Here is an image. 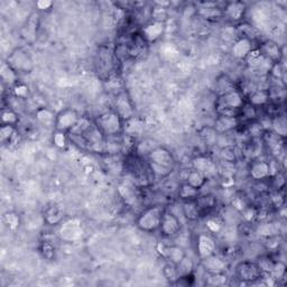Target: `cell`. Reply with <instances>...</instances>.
Returning <instances> with one entry per match:
<instances>
[{
	"label": "cell",
	"mask_w": 287,
	"mask_h": 287,
	"mask_svg": "<svg viewBox=\"0 0 287 287\" xmlns=\"http://www.w3.org/2000/svg\"><path fill=\"white\" fill-rule=\"evenodd\" d=\"M155 178H166L174 172L176 160L170 149L163 146H156L146 156Z\"/></svg>",
	"instance_id": "obj_1"
},
{
	"label": "cell",
	"mask_w": 287,
	"mask_h": 287,
	"mask_svg": "<svg viewBox=\"0 0 287 287\" xmlns=\"http://www.w3.org/2000/svg\"><path fill=\"white\" fill-rule=\"evenodd\" d=\"M126 171L131 175L133 182L140 187L150 186L155 180L148 162L136 153L128 156L126 161Z\"/></svg>",
	"instance_id": "obj_2"
},
{
	"label": "cell",
	"mask_w": 287,
	"mask_h": 287,
	"mask_svg": "<svg viewBox=\"0 0 287 287\" xmlns=\"http://www.w3.org/2000/svg\"><path fill=\"white\" fill-rule=\"evenodd\" d=\"M245 104L246 100L242 92L235 89L216 97L214 110L216 116L239 118L240 110Z\"/></svg>",
	"instance_id": "obj_3"
},
{
	"label": "cell",
	"mask_w": 287,
	"mask_h": 287,
	"mask_svg": "<svg viewBox=\"0 0 287 287\" xmlns=\"http://www.w3.org/2000/svg\"><path fill=\"white\" fill-rule=\"evenodd\" d=\"M93 122L105 138L118 137L124 133V120L113 109L100 113L95 117Z\"/></svg>",
	"instance_id": "obj_4"
},
{
	"label": "cell",
	"mask_w": 287,
	"mask_h": 287,
	"mask_svg": "<svg viewBox=\"0 0 287 287\" xmlns=\"http://www.w3.org/2000/svg\"><path fill=\"white\" fill-rule=\"evenodd\" d=\"M165 212V209L161 205H150L144 209L136 219V227L147 234H153L160 230L162 219Z\"/></svg>",
	"instance_id": "obj_5"
},
{
	"label": "cell",
	"mask_w": 287,
	"mask_h": 287,
	"mask_svg": "<svg viewBox=\"0 0 287 287\" xmlns=\"http://www.w3.org/2000/svg\"><path fill=\"white\" fill-rule=\"evenodd\" d=\"M236 278L240 283L254 284L257 281L264 279V273L261 267L258 266L257 262L254 261H242L237 265L235 268Z\"/></svg>",
	"instance_id": "obj_6"
},
{
	"label": "cell",
	"mask_w": 287,
	"mask_h": 287,
	"mask_svg": "<svg viewBox=\"0 0 287 287\" xmlns=\"http://www.w3.org/2000/svg\"><path fill=\"white\" fill-rule=\"evenodd\" d=\"M6 63L17 73H30L34 70L33 58L23 47H17L10 52Z\"/></svg>",
	"instance_id": "obj_7"
},
{
	"label": "cell",
	"mask_w": 287,
	"mask_h": 287,
	"mask_svg": "<svg viewBox=\"0 0 287 287\" xmlns=\"http://www.w3.org/2000/svg\"><path fill=\"white\" fill-rule=\"evenodd\" d=\"M79 112L72 109V108H66L56 113L55 122H54V129L58 132L70 133L72 129L77 126L80 120Z\"/></svg>",
	"instance_id": "obj_8"
},
{
	"label": "cell",
	"mask_w": 287,
	"mask_h": 287,
	"mask_svg": "<svg viewBox=\"0 0 287 287\" xmlns=\"http://www.w3.org/2000/svg\"><path fill=\"white\" fill-rule=\"evenodd\" d=\"M216 249H218V245H216V241L212 234L203 232V234H199L197 236L196 252L200 261L216 253Z\"/></svg>",
	"instance_id": "obj_9"
},
{
	"label": "cell",
	"mask_w": 287,
	"mask_h": 287,
	"mask_svg": "<svg viewBox=\"0 0 287 287\" xmlns=\"http://www.w3.org/2000/svg\"><path fill=\"white\" fill-rule=\"evenodd\" d=\"M183 229L182 222L177 216L170 212V211L165 210L163 219H162V224L160 227V234L162 237L164 238H174L181 234V231Z\"/></svg>",
	"instance_id": "obj_10"
},
{
	"label": "cell",
	"mask_w": 287,
	"mask_h": 287,
	"mask_svg": "<svg viewBox=\"0 0 287 287\" xmlns=\"http://www.w3.org/2000/svg\"><path fill=\"white\" fill-rule=\"evenodd\" d=\"M115 53L111 52L109 48L101 46L98 53H97V71L100 74H105L109 77L112 72L113 68H115Z\"/></svg>",
	"instance_id": "obj_11"
},
{
	"label": "cell",
	"mask_w": 287,
	"mask_h": 287,
	"mask_svg": "<svg viewBox=\"0 0 287 287\" xmlns=\"http://www.w3.org/2000/svg\"><path fill=\"white\" fill-rule=\"evenodd\" d=\"M113 110L119 113V116L123 119L124 122L135 117V108L133 106L131 97L128 95L126 91L119 92L116 95L115 109Z\"/></svg>",
	"instance_id": "obj_12"
},
{
	"label": "cell",
	"mask_w": 287,
	"mask_h": 287,
	"mask_svg": "<svg viewBox=\"0 0 287 287\" xmlns=\"http://www.w3.org/2000/svg\"><path fill=\"white\" fill-rule=\"evenodd\" d=\"M200 265L204 269L205 274L215 275V274H226L228 270V264L224 258L214 253L205 259L200 261Z\"/></svg>",
	"instance_id": "obj_13"
},
{
	"label": "cell",
	"mask_w": 287,
	"mask_h": 287,
	"mask_svg": "<svg viewBox=\"0 0 287 287\" xmlns=\"http://www.w3.org/2000/svg\"><path fill=\"white\" fill-rule=\"evenodd\" d=\"M249 176L252 181L262 182L272 177V170H270V163L266 161H253L249 165Z\"/></svg>",
	"instance_id": "obj_14"
},
{
	"label": "cell",
	"mask_w": 287,
	"mask_h": 287,
	"mask_svg": "<svg viewBox=\"0 0 287 287\" xmlns=\"http://www.w3.org/2000/svg\"><path fill=\"white\" fill-rule=\"evenodd\" d=\"M165 33V23H161V21H151V23L145 25L142 30H140V35H142L145 42L147 43H155L158 41L162 36Z\"/></svg>",
	"instance_id": "obj_15"
},
{
	"label": "cell",
	"mask_w": 287,
	"mask_h": 287,
	"mask_svg": "<svg viewBox=\"0 0 287 287\" xmlns=\"http://www.w3.org/2000/svg\"><path fill=\"white\" fill-rule=\"evenodd\" d=\"M240 120L237 117H225V116H216L214 123H213V131L222 136V135H227L230 132L235 131L240 126Z\"/></svg>",
	"instance_id": "obj_16"
},
{
	"label": "cell",
	"mask_w": 287,
	"mask_h": 287,
	"mask_svg": "<svg viewBox=\"0 0 287 287\" xmlns=\"http://www.w3.org/2000/svg\"><path fill=\"white\" fill-rule=\"evenodd\" d=\"M258 50L261 51L262 55L272 64L280 63L283 53H281L280 47L276 42L270 40L264 41L261 46H258Z\"/></svg>",
	"instance_id": "obj_17"
},
{
	"label": "cell",
	"mask_w": 287,
	"mask_h": 287,
	"mask_svg": "<svg viewBox=\"0 0 287 287\" xmlns=\"http://www.w3.org/2000/svg\"><path fill=\"white\" fill-rule=\"evenodd\" d=\"M247 13L246 4L242 2H232L226 5L224 16L231 23H240Z\"/></svg>",
	"instance_id": "obj_18"
},
{
	"label": "cell",
	"mask_w": 287,
	"mask_h": 287,
	"mask_svg": "<svg viewBox=\"0 0 287 287\" xmlns=\"http://www.w3.org/2000/svg\"><path fill=\"white\" fill-rule=\"evenodd\" d=\"M254 47L256 46H253L252 41L245 39V37H238L231 46V54L235 58L245 61L249 55V53H250Z\"/></svg>",
	"instance_id": "obj_19"
},
{
	"label": "cell",
	"mask_w": 287,
	"mask_h": 287,
	"mask_svg": "<svg viewBox=\"0 0 287 287\" xmlns=\"http://www.w3.org/2000/svg\"><path fill=\"white\" fill-rule=\"evenodd\" d=\"M192 169L202 173L203 175L210 178L216 174V166L207 156H198L192 160Z\"/></svg>",
	"instance_id": "obj_20"
},
{
	"label": "cell",
	"mask_w": 287,
	"mask_h": 287,
	"mask_svg": "<svg viewBox=\"0 0 287 287\" xmlns=\"http://www.w3.org/2000/svg\"><path fill=\"white\" fill-rule=\"evenodd\" d=\"M59 235L64 241L73 242L80 239L82 236V229L80 224H74L72 221H68L62 224V228L59 230Z\"/></svg>",
	"instance_id": "obj_21"
},
{
	"label": "cell",
	"mask_w": 287,
	"mask_h": 287,
	"mask_svg": "<svg viewBox=\"0 0 287 287\" xmlns=\"http://www.w3.org/2000/svg\"><path fill=\"white\" fill-rule=\"evenodd\" d=\"M161 246V245H160ZM162 249L160 250V253L163 256L167 262H170L174 265H177L182 259L186 256V252L184 249L180 246L176 245H171V246H161Z\"/></svg>",
	"instance_id": "obj_22"
},
{
	"label": "cell",
	"mask_w": 287,
	"mask_h": 287,
	"mask_svg": "<svg viewBox=\"0 0 287 287\" xmlns=\"http://www.w3.org/2000/svg\"><path fill=\"white\" fill-rule=\"evenodd\" d=\"M270 98H269V92L268 90H258L256 89L252 91L250 94H248L247 104L253 106L254 108L259 107H265L269 104Z\"/></svg>",
	"instance_id": "obj_23"
},
{
	"label": "cell",
	"mask_w": 287,
	"mask_h": 287,
	"mask_svg": "<svg viewBox=\"0 0 287 287\" xmlns=\"http://www.w3.org/2000/svg\"><path fill=\"white\" fill-rule=\"evenodd\" d=\"M64 214L57 205L51 204L44 211V220L50 226H58L63 224Z\"/></svg>",
	"instance_id": "obj_24"
},
{
	"label": "cell",
	"mask_w": 287,
	"mask_h": 287,
	"mask_svg": "<svg viewBox=\"0 0 287 287\" xmlns=\"http://www.w3.org/2000/svg\"><path fill=\"white\" fill-rule=\"evenodd\" d=\"M182 212L187 221L196 222L200 220L202 214L196 201H185L182 203Z\"/></svg>",
	"instance_id": "obj_25"
},
{
	"label": "cell",
	"mask_w": 287,
	"mask_h": 287,
	"mask_svg": "<svg viewBox=\"0 0 287 287\" xmlns=\"http://www.w3.org/2000/svg\"><path fill=\"white\" fill-rule=\"evenodd\" d=\"M209 178L203 175L202 173H200L199 171L196 170H191L187 173V176H186V181L185 183H187L188 185H191L192 187L200 189L201 191V188L204 187L205 184H207Z\"/></svg>",
	"instance_id": "obj_26"
},
{
	"label": "cell",
	"mask_w": 287,
	"mask_h": 287,
	"mask_svg": "<svg viewBox=\"0 0 287 287\" xmlns=\"http://www.w3.org/2000/svg\"><path fill=\"white\" fill-rule=\"evenodd\" d=\"M55 117H56L55 113H54L51 109H48V108H45V107L39 108V109L35 111L36 120L40 123L44 124V126L46 127H51V126L54 127Z\"/></svg>",
	"instance_id": "obj_27"
},
{
	"label": "cell",
	"mask_w": 287,
	"mask_h": 287,
	"mask_svg": "<svg viewBox=\"0 0 287 287\" xmlns=\"http://www.w3.org/2000/svg\"><path fill=\"white\" fill-rule=\"evenodd\" d=\"M200 196V189H197L192 187L191 185H188L187 183H183L182 185L178 188L177 197L180 200H182L183 202L185 201H196V200Z\"/></svg>",
	"instance_id": "obj_28"
},
{
	"label": "cell",
	"mask_w": 287,
	"mask_h": 287,
	"mask_svg": "<svg viewBox=\"0 0 287 287\" xmlns=\"http://www.w3.org/2000/svg\"><path fill=\"white\" fill-rule=\"evenodd\" d=\"M196 202L203 216L205 213H209L211 210L214 209L216 205V199L212 194H205V196H201V194H200L199 198L196 200Z\"/></svg>",
	"instance_id": "obj_29"
},
{
	"label": "cell",
	"mask_w": 287,
	"mask_h": 287,
	"mask_svg": "<svg viewBox=\"0 0 287 287\" xmlns=\"http://www.w3.org/2000/svg\"><path fill=\"white\" fill-rule=\"evenodd\" d=\"M245 61L247 62L248 66L252 69H261L266 66V63H270L262 55V53L258 50V47H254L253 50L249 53V55L247 56Z\"/></svg>",
	"instance_id": "obj_30"
},
{
	"label": "cell",
	"mask_w": 287,
	"mask_h": 287,
	"mask_svg": "<svg viewBox=\"0 0 287 287\" xmlns=\"http://www.w3.org/2000/svg\"><path fill=\"white\" fill-rule=\"evenodd\" d=\"M0 75H2V80L4 84H7L8 86H13L17 84L18 81V73L15 71L13 68H10L7 63H4L2 67V71H0Z\"/></svg>",
	"instance_id": "obj_31"
},
{
	"label": "cell",
	"mask_w": 287,
	"mask_h": 287,
	"mask_svg": "<svg viewBox=\"0 0 287 287\" xmlns=\"http://www.w3.org/2000/svg\"><path fill=\"white\" fill-rule=\"evenodd\" d=\"M3 224L9 231H17L21 224L19 213L15 211H8L3 215Z\"/></svg>",
	"instance_id": "obj_32"
},
{
	"label": "cell",
	"mask_w": 287,
	"mask_h": 287,
	"mask_svg": "<svg viewBox=\"0 0 287 287\" xmlns=\"http://www.w3.org/2000/svg\"><path fill=\"white\" fill-rule=\"evenodd\" d=\"M0 121H2V124H9V126L17 127V124L19 123L18 112L13 110L12 108L5 107L0 112Z\"/></svg>",
	"instance_id": "obj_33"
},
{
	"label": "cell",
	"mask_w": 287,
	"mask_h": 287,
	"mask_svg": "<svg viewBox=\"0 0 287 287\" xmlns=\"http://www.w3.org/2000/svg\"><path fill=\"white\" fill-rule=\"evenodd\" d=\"M272 123L270 126L273 128V132L279 136L281 139H284L287 135V124H286V120L283 116H275L272 119Z\"/></svg>",
	"instance_id": "obj_34"
},
{
	"label": "cell",
	"mask_w": 287,
	"mask_h": 287,
	"mask_svg": "<svg viewBox=\"0 0 287 287\" xmlns=\"http://www.w3.org/2000/svg\"><path fill=\"white\" fill-rule=\"evenodd\" d=\"M194 268H196L194 262L186 254V256L184 257L182 261L176 265L177 278L181 277V276H185V275L194 273Z\"/></svg>",
	"instance_id": "obj_35"
},
{
	"label": "cell",
	"mask_w": 287,
	"mask_h": 287,
	"mask_svg": "<svg viewBox=\"0 0 287 287\" xmlns=\"http://www.w3.org/2000/svg\"><path fill=\"white\" fill-rule=\"evenodd\" d=\"M258 118V109L254 108L253 106L249 105V104H245L241 108L240 110V115H239V120L240 122L242 121H248V122H253L256 119Z\"/></svg>",
	"instance_id": "obj_36"
},
{
	"label": "cell",
	"mask_w": 287,
	"mask_h": 287,
	"mask_svg": "<svg viewBox=\"0 0 287 287\" xmlns=\"http://www.w3.org/2000/svg\"><path fill=\"white\" fill-rule=\"evenodd\" d=\"M237 31L239 37H245V39H248L252 42L257 39V29L249 23L240 24L238 26Z\"/></svg>",
	"instance_id": "obj_37"
},
{
	"label": "cell",
	"mask_w": 287,
	"mask_h": 287,
	"mask_svg": "<svg viewBox=\"0 0 287 287\" xmlns=\"http://www.w3.org/2000/svg\"><path fill=\"white\" fill-rule=\"evenodd\" d=\"M39 250L43 258L46 259L48 262H53L56 258V249L51 242L48 241H42L39 247Z\"/></svg>",
	"instance_id": "obj_38"
},
{
	"label": "cell",
	"mask_w": 287,
	"mask_h": 287,
	"mask_svg": "<svg viewBox=\"0 0 287 287\" xmlns=\"http://www.w3.org/2000/svg\"><path fill=\"white\" fill-rule=\"evenodd\" d=\"M69 140L70 137L68 133H63L58 131H55L53 133L52 143L57 149H67V147L69 146Z\"/></svg>",
	"instance_id": "obj_39"
},
{
	"label": "cell",
	"mask_w": 287,
	"mask_h": 287,
	"mask_svg": "<svg viewBox=\"0 0 287 287\" xmlns=\"http://www.w3.org/2000/svg\"><path fill=\"white\" fill-rule=\"evenodd\" d=\"M220 157L222 162H225V163H230V164H234L237 162V153H236V149L234 146H225L224 148H221L220 150Z\"/></svg>",
	"instance_id": "obj_40"
},
{
	"label": "cell",
	"mask_w": 287,
	"mask_h": 287,
	"mask_svg": "<svg viewBox=\"0 0 287 287\" xmlns=\"http://www.w3.org/2000/svg\"><path fill=\"white\" fill-rule=\"evenodd\" d=\"M16 127L9 126V124H2L0 127V140L3 144H7L12 142V139L15 137Z\"/></svg>",
	"instance_id": "obj_41"
},
{
	"label": "cell",
	"mask_w": 287,
	"mask_h": 287,
	"mask_svg": "<svg viewBox=\"0 0 287 287\" xmlns=\"http://www.w3.org/2000/svg\"><path fill=\"white\" fill-rule=\"evenodd\" d=\"M256 262L258 264V266L261 267L264 275H266V274L269 275L270 273H272V269H273V266L275 264V261L272 257L262 256V257H259L258 261H256Z\"/></svg>",
	"instance_id": "obj_42"
},
{
	"label": "cell",
	"mask_w": 287,
	"mask_h": 287,
	"mask_svg": "<svg viewBox=\"0 0 287 287\" xmlns=\"http://www.w3.org/2000/svg\"><path fill=\"white\" fill-rule=\"evenodd\" d=\"M272 276V278L276 279V280H279V279H283L285 278L286 276V265L283 262H279V261H276L273 269H272V273L269 274Z\"/></svg>",
	"instance_id": "obj_43"
},
{
	"label": "cell",
	"mask_w": 287,
	"mask_h": 287,
	"mask_svg": "<svg viewBox=\"0 0 287 287\" xmlns=\"http://www.w3.org/2000/svg\"><path fill=\"white\" fill-rule=\"evenodd\" d=\"M216 86H218L219 90H221L219 94L226 93V92L235 90L234 82H232V81L228 77H227V75H222L221 78L218 79V81H216Z\"/></svg>",
	"instance_id": "obj_44"
},
{
	"label": "cell",
	"mask_w": 287,
	"mask_h": 287,
	"mask_svg": "<svg viewBox=\"0 0 287 287\" xmlns=\"http://www.w3.org/2000/svg\"><path fill=\"white\" fill-rule=\"evenodd\" d=\"M163 275L164 277L170 281L171 284L174 283L177 279V272H176V265L172 263H167L163 267Z\"/></svg>",
	"instance_id": "obj_45"
},
{
	"label": "cell",
	"mask_w": 287,
	"mask_h": 287,
	"mask_svg": "<svg viewBox=\"0 0 287 287\" xmlns=\"http://www.w3.org/2000/svg\"><path fill=\"white\" fill-rule=\"evenodd\" d=\"M12 91H13V95L17 97V98L23 99V100H26L29 95L28 86H27L24 83H21V82H18L17 84H15L12 88Z\"/></svg>",
	"instance_id": "obj_46"
},
{
	"label": "cell",
	"mask_w": 287,
	"mask_h": 287,
	"mask_svg": "<svg viewBox=\"0 0 287 287\" xmlns=\"http://www.w3.org/2000/svg\"><path fill=\"white\" fill-rule=\"evenodd\" d=\"M207 228L210 234H219L224 229V222L218 218H209L207 220Z\"/></svg>",
	"instance_id": "obj_47"
},
{
	"label": "cell",
	"mask_w": 287,
	"mask_h": 287,
	"mask_svg": "<svg viewBox=\"0 0 287 287\" xmlns=\"http://www.w3.org/2000/svg\"><path fill=\"white\" fill-rule=\"evenodd\" d=\"M207 276H208V280H205V283H207L208 285H211V286L225 285L227 279H228L226 274H215V275H208L207 274Z\"/></svg>",
	"instance_id": "obj_48"
},
{
	"label": "cell",
	"mask_w": 287,
	"mask_h": 287,
	"mask_svg": "<svg viewBox=\"0 0 287 287\" xmlns=\"http://www.w3.org/2000/svg\"><path fill=\"white\" fill-rule=\"evenodd\" d=\"M35 6L41 12H48L54 6V3L50 2V0H39V2H36Z\"/></svg>",
	"instance_id": "obj_49"
}]
</instances>
